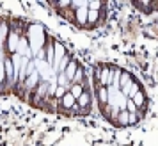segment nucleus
I'll return each instance as SVG.
<instances>
[{
	"instance_id": "nucleus-16",
	"label": "nucleus",
	"mask_w": 158,
	"mask_h": 146,
	"mask_svg": "<svg viewBox=\"0 0 158 146\" xmlns=\"http://www.w3.org/2000/svg\"><path fill=\"white\" fill-rule=\"evenodd\" d=\"M87 13H89V9H87V7L77 9V20H78L80 23H85L87 22Z\"/></svg>"
},
{
	"instance_id": "nucleus-22",
	"label": "nucleus",
	"mask_w": 158,
	"mask_h": 146,
	"mask_svg": "<svg viewBox=\"0 0 158 146\" xmlns=\"http://www.w3.org/2000/svg\"><path fill=\"white\" fill-rule=\"evenodd\" d=\"M6 82V68H4V62L0 61V84Z\"/></svg>"
},
{
	"instance_id": "nucleus-19",
	"label": "nucleus",
	"mask_w": 158,
	"mask_h": 146,
	"mask_svg": "<svg viewBox=\"0 0 158 146\" xmlns=\"http://www.w3.org/2000/svg\"><path fill=\"white\" fill-rule=\"evenodd\" d=\"M115 119H119L121 125H128V112H126V110H119V114H117Z\"/></svg>"
},
{
	"instance_id": "nucleus-13",
	"label": "nucleus",
	"mask_w": 158,
	"mask_h": 146,
	"mask_svg": "<svg viewBox=\"0 0 158 146\" xmlns=\"http://www.w3.org/2000/svg\"><path fill=\"white\" fill-rule=\"evenodd\" d=\"M89 102H91V96H89V93H85V91H84V93L77 98V103H78V107H82V109H84V107H87V105H89Z\"/></svg>"
},
{
	"instance_id": "nucleus-23",
	"label": "nucleus",
	"mask_w": 158,
	"mask_h": 146,
	"mask_svg": "<svg viewBox=\"0 0 158 146\" xmlns=\"http://www.w3.org/2000/svg\"><path fill=\"white\" fill-rule=\"evenodd\" d=\"M87 20L89 22H96L98 20V11H89L87 13Z\"/></svg>"
},
{
	"instance_id": "nucleus-11",
	"label": "nucleus",
	"mask_w": 158,
	"mask_h": 146,
	"mask_svg": "<svg viewBox=\"0 0 158 146\" xmlns=\"http://www.w3.org/2000/svg\"><path fill=\"white\" fill-rule=\"evenodd\" d=\"M98 79H100V86L110 84V70H108V68H103V70H101V75Z\"/></svg>"
},
{
	"instance_id": "nucleus-26",
	"label": "nucleus",
	"mask_w": 158,
	"mask_h": 146,
	"mask_svg": "<svg viewBox=\"0 0 158 146\" xmlns=\"http://www.w3.org/2000/svg\"><path fill=\"white\" fill-rule=\"evenodd\" d=\"M59 6H62V7H66V6H69V2H68V0H62V2H59Z\"/></svg>"
},
{
	"instance_id": "nucleus-2",
	"label": "nucleus",
	"mask_w": 158,
	"mask_h": 146,
	"mask_svg": "<svg viewBox=\"0 0 158 146\" xmlns=\"http://www.w3.org/2000/svg\"><path fill=\"white\" fill-rule=\"evenodd\" d=\"M34 64H36V70H37V73H39V79H43L44 82H48V79L52 77V66L48 64V62L41 61V59H36Z\"/></svg>"
},
{
	"instance_id": "nucleus-21",
	"label": "nucleus",
	"mask_w": 158,
	"mask_h": 146,
	"mask_svg": "<svg viewBox=\"0 0 158 146\" xmlns=\"http://www.w3.org/2000/svg\"><path fill=\"white\" fill-rule=\"evenodd\" d=\"M73 7H77V9H80V7H87V2L85 0H73V2H69Z\"/></svg>"
},
{
	"instance_id": "nucleus-7",
	"label": "nucleus",
	"mask_w": 158,
	"mask_h": 146,
	"mask_svg": "<svg viewBox=\"0 0 158 146\" xmlns=\"http://www.w3.org/2000/svg\"><path fill=\"white\" fill-rule=\"evenodd\" d=\"M77 70H78V66H77V62H75V61H69V62H68V66H66V70H64L66 79H68L69 82L73 80V77H75V73H77Z\"/></svg>"
},
{
	"instance_id": "nucleus-6",
	"label": "nucleus",
	"mask_w": 158,
	"mask_h": 146,
	"mask_svg": "<svg viewBox=\"0 0 158 146\" xmlns=\"http://www.w3.org/2000/svg\"><path fill=\"white\" fill-rule=\"evenodd\" d=\"M119 91H121V93H123L124 96H126V98H133V96H135L137 93H139V86H137V84H135L133 80H130L128 84H126L124 88H121Z\"/></svg>"
},
{
	"instance_id": "nucleus-27",
	"label": "nucleus",
	"mask_w": 158,
	"mask_h": 146,
	"mask_svg": "<svg viewBox=\"0 0 158 146\" xmlns=\"http://www.w3.org/2000/svg\"><path fill=\"white\" fill-rule=\"evenodd\" d=\"M0 61H2V48H0Z\"/></svg>"
},
{
	"instance_id": "nucleus-5",
	"label": "nucleus",
	"mask_w": 158,
	"mask_h": 146,
	"mask_svg": "<svg viewBox=\"0 0 158 146\" xmlns=\"http://www.w3.org/2000/svg\"><path fill=\"white\" fill-rule=\"evenodd\" d=\"M16 54H20L22 57H34L32 55V52H30V46H29V41H27V37H22L20 39V45H18V50H16Z\"/></svg>"
},
{
	"instance_id": "nucleus-18",
	"label": "nucleus",
	"mask_w": 158,
	"mask_h": 146,
	"mask_svg": "<svg viewBox=\"0 0 158 146\" xmlns=\"http://www.w3.org/2000/svg\"><path fill=\"white\" fill-rule=\"evenodd\" d=\"M131 102L135 103L137 109H139V107H142V103H144V95L140 93V91H139V93H137V95L133 96V98H131Z\"/></svg>"
},
{
	"instance_id": "nucleus-20",
	"label": "nucleus",
	"mask_w": 158,
	"mask_h": 146,
	"mask_svg": "<svg viewBox=\"0 0 158 146\" xmlns=\"http://www.w3.org/2000/svg\"><path fill=\"white\" fill-rule=\"evenodd\" d=\"M87 7H89V11H100L101 2L100 0H91V2H87Z\"/></svg>"
},
{
	"instance_id": "nucleus-12",
	"label": "nucleus",
	"mask_w": 158,
	"mask_h": 146,
	"mask_svg": "<svg viewBox=\"0 0 158 146\" xmlns=\"http://www.w3.org/2000/svg\"><path fill=\"white\" fill-rule=\"evenodd\" d=\"M98 98H100L101 105H107V102H108V91H107L105 86H100V88H98Z\"/></svg>"
},
{
	"instance_id": "nucleus-10",
	"label": "nucleus",
	"mask_w": 158,
	"mask_h": 146,
	"mask_svg": "<svg viewBox=\"0 0 158 146\" xmlns=\"http://www.w3.org/2000/svg\"><path fill=\"white\" fill-rule=\"evenodd\" d=\"M7 36H9V27H7V23L6 22H2L0 23V48H2L4 41L7 39Z\"/></svg>"
},
{
	"instance_id": "nucleus-1",
	"label": "nucleus",
	"mask_w": 158,
	"mask_h": 146,
	"mask_svg": "<svg viewBox=\"0 0 158 146\" xmlns=\"http://www.w3.org/2000/svg\"><path fill=\"white\" fill-rule=\"evenodd\" d=\"M27 41L30 43V52H32V55H37V54L41 52V46L44 45V30H43V27L37 25V23L30 25Z\"/></svg>"
},
{
	"instance_id": "nucleus-4",
	"label": "nucleus",
	"mask_w": 158,
	"mask_h": 146,
	"mask_svg": "<svg viewBox=\"0 0 158 146\" xmlns=\"http://www.w3.org/2000/svg\"><path fill=\"white\" fill-rule=\"evenodd\" d=\"M18 45H20V36L16 34L15 30H9V36H7V50L11 54H16L18 50Z\"/></svg>"
},
{
	"instance_id": "nucleus-25",
	"label": "nucleus",
	"mask_w": 158,
	"mask_h": 146,
	"mask_svg": "<svg viewBox=\"0 0 158 146\" xmlns=\"http://www.w3.org/2000/svg\"><path fill=\"white\" fill-rule=\"evenodd\" d=\"M55 95H57V98H62V96L66 95V88H60V86H59V88L55 89Z\"/></svg>"
},
{
	"instance_id": "nucleus-15",
	"label": "nucleus",
	"mask_w": 158,
	"mask_h": 146,
	"mask_svg": "<svg viewBox=\"0 0 158 146\" xmlns=\"http://www.w3.org/2000/svg\"><path fill=\"white\" fill-rule=\"evenodd\" d=\"M4 68H6V77H9V80H15V70H13V62L11 61H6L4 62Z\"/></svg>"
},
{
	"instance_id": "nucleus-14",
	"label": "nucleus",
	"mask_w": 158,
	"mask_h": 146,
	"mask_svg": "<svg viewBox=\"0 0 158 146\" xmlns=\"http://www.w3.org/2000/svg\"><path fill=\"white\" fill-rule=\"evenodd\" d=\"M69 93H71V96L77 100L82 93H84V88H82V84H71V88H69Z\"/></svg>"
},
{
	"instance_id": "nucleus-8",
	"label": "nucleus",
	"mask_w": 158,
	"mask_h": 146,
	"mask_svg": "<svg viewBox=\"0 0 158 146\" xmlns=\"http://www.w3.org/2000/svg\"><path fill=\"white\" fill-rule=\"evenodd\" d=\"M37 80H39V73H37V70H36V71H32L30 75H27V79H25V86H27L29 89H32L37 84Z\"/></svg>"
},
{
	"instance_id": "nucleus-3",
	"label": "nucleus",
	"mask_w": 158,
	"mask_h": 146,
	"mask_svg": "<svg viewBox=\"0 0 158 146\" xmlns=\"http://www.w3.org/2000/svg\"><path fill=\"white\" fill-rule=\"evenodd\" d=\"M66 55V52H64V46L60 43H53V70L57 71V68H59V62L62 61V57Z\"/></svg>"
},
{
	"instance_id": "nucleus-24",
	"label": "nucleus",
	"mask_w": 158,
	"mask_h": 146,
	"mask_svg": "<svg viewBox=\"0 0 158 146\" xmlns=\"http://www.w3.org/2000/svg\"><path fill=\"white\" fill-rule=\"evenodd\" d=\"M68 79H66V75L64 73H60V77H59V86H60V88H64V86H68Z\"/></svg>"
},
{
	"instance_id": "nucleus-17",
	"label": "nucleus",
	"mask_w": 158,
	"mask_h": 146,
	"mask_svg": "<svg viewBox=\"0 0 158 146\" xmlns=\"http://www.w3.org/2000/svg\"><path fill=\"white\" fill-rule=\"evenodd\" d=\"M130 80H131V79H130V73L121 71V77H119V89L124 88V86H126V84H128Z\"/></svg>"
},
{
	"instance_id": "nucleus-9",
	"label": "nucleus",
	"mask_w": 158,
	"mask_h": 146,
	"mask_svg": "<svg viewBox=\"0 0 158 146\" xmlns=\"http://www.w3.org/2000/svg\"><path fill=\"white\" fill-rule=\"evenodd\" d=\"M75 102H77V100L71 96V93H69V91H66V95L62 96V107H66V109H71L73 105H75Z\"/></svg>"
}]
</instances>
